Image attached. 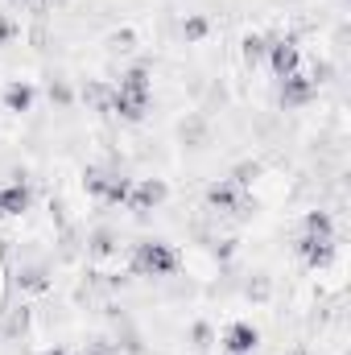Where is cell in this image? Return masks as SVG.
Here are the masks:
<instances>
[{
  "label": "cell",
  "mask_w": 351,
  "mask_h": 355,
  "mask_svg": "<svg viewBox=\"0 0 351 355\" xmlns=\"http://www.w3.org/2000/svg\"><path fill=\"white\" fill-rule=\"evenodd\" d=\"M182 37H186V46L207 42V37H211V17H207V12H186V21H182Z\"/></svg>",
  "instance_id": "obj_13"
},
{
  "label": "cell",
  "mask_w": 351,
  "mask_h": 355,
  "mask_svg": "<svg viewBox=\"0 0 351 355\" xmlns=\"http://www.w3.org/2000/svg\"><path fill=\"white\" fill-rule=\"evenodd\" d=\"M132 42H137V33H132V29H116V33H112V46H120V50H128Z\"/></svg>",
  "instance_id": "obj_23"
},
{
  "label": "cell",
  "mask_w": 351,
  "mask_h": 355,
  "mask_svg": "<svg viewBox=\"0 0 351 355\" xmlns=\"http://www.w3.org/2000/svg\"><path fill=\"white\" fill-rule=\"evenodd\" d=\"M29 207H33V186L25 178L0 186V219H21Z\"/></svg>",
  "instance_id": "obj_8"
},
{
  "label": "cell",
  "mask_w": 351,
  "mask_h": 355,
  "mask_svg": "<svg viewBox=\"0 0 351 355\" xmlns=\"http://www.w3.org/2000/svg\"><path fill=\"white\" fill-rule=\"evenodd\" d=\"M178 265H182V257L166 240H141V244H132V257H128L132 277H170V272H178Z\"/></svg>",
  "instance_id": "obj_2"
},
{
  "label": "cell",
  "mask_w": 351,
  "mask_h": 355,
  "mask_svg": "<svg viewBox=\"0 0 351 355\" xmlns=\"http://www.w3.org/2000/svg\"><path fill=\"white\" fill-rule=\"evenodd\" d=\"M17 37H21V25H17L8 12H0V50H4V46H12Z\"/></svg>",
  "instance_id": "obj_21"
},
{
  "label": "cell",
  "mask_w": 351,
  "mask_h": 355,
  "mask_svg": "<svg viewBox=\"0 0 351 355\" xmlns=\"http://www.w3.org/2000/svg\"><path fill=\"white\" fill-rule=\"evenodd\" d=\"M203 198H207V207H211V211H248V207H252V194H248V190H240L232 178L211 182Z\"/></svg>",
  "instance_id": "obj_7"
},
{
  "label": "cell",
  "mask_w": 351,
  "mask_h": 355,
  "mask_svg": "<svg viewBox=\"0 0 351 355\" xmlns=\"http://www.w3.org/2000/svg\"><path fill=\"white\" fill-rule=\"evenodd\" d=\"M285 355H310V352H306V347H289Z\"/></svg>",
  "instance_id": "obj_25"
},
{
  "label": "cell",
  "mask_w": 351,
  "mask_h": 355,
  "mask_svg": "<svg viewBox=\"0 0 351 355\" xmlns=\"http://www.w3.org/2000/svg\"><path fill=\"white\" fill-rule=\"evenodd\" d=\"M264 62H268L273 79H285V75L302 71V46H298V37H268Z\"/></svg>",
  "instance_id": "obj_3"
},
{
  "label": "cell",
  "mask_w": 351,
  "mask_h": 355,
  "mask_svg": "<svg viewBox=\"0 0 351 355\" xmlns=\"http://www.w3.org/2000/svg\"><path fill=\"white\" fill-rule=\"evenodd\" d=\"M264 50H268V37H264V33H244V42H240V58H244L248 67H261Z\"/></svg>",
  "instance_id": "obj_16"
},
{
  "label": "cell",
  "mask_w": 351,
  "mask_h": 355,
  "mask_svg": "<svg viewBox=\"0 0 351 355\" xmlns=\"http://www.w3.org/2000/svg\"><path fill=\"white\" fill-rule=\"evenodd\" d=\"M314 95H318V83L310 75H302V71H293V75L281 79V107H289V112L314 103Z\"/></svg>",
  "instance_id": "obj_9"
},
{
  "label": "cell",
  "mask_w": 351,
  "mask_h": 355,
  "mask_svg": "<svg viewBox=\"0 0 351 355\" xmlns=\"http://www.w3.org/2000/svg\"><path fill=\"white\" fill-rule=\"evenodd\" d=\"M42 355H75V352H67V347H46Z\"/></svg>",
  "instance_id": "obj_24"
},
{
  "label": "cell",
  "mask_w": 351,
  "mask_h": 355,
  "mask_svg": "<svg viewBox=\"0 0 351 355\" xmlns=\"http://www.w3.org/2000/svg\"><path fill=\"white\" fill-rule=\"evenodd\" d=\"M166 198H170L166 178H137V182H132V194H128V211L149 215V211H157Z\"/></svg>",
  "instance_id": "obj_6"
},
{
  "label": "cell",
  "mask_w": 351,
  "mask_h": 355,
  "mask_svg": "<svg viewBox=\"0 0 351 355\" xmlns=\"http://www.w3.org/2000/svg\"><path fill=\"white\" fill-rule=\"evenodd\" d=\"M17 289H21V293H46V289H50V272L42 265H25L17 272Z\"/></svg>",
  "instance_id": "obj_12"
},
{
  "label": "cell",
  "mask_w": 351,
  "mask_h": 355,
  "mask_svg": "<svg viewBox=\"0 0 351 355\" xmlns=\"http://www.w3.org/2000/svg\"><path fill=\"white\" fill-rule=\"evenodd\" d=\"M83 103H91L95 112H112V83H103V79H95L83 87Z\"/></svg>",
  "instance_id": "obj_17"
},
{
  "label": "cell",
  "mask_w": 351,
  "mask_h": 355,
  "mask_svg": "<svg viewBox=\"0 0 351 355\" xmlns=\"http://www.w3.org/2000/svg\"><path fill=\"white\" fill-rule=\"evenodd\" d=\"M302 236H335V215L331 211H306Z\"/></svg>",
  "instance_id": "obj_14"
},
{
  "label": "cell",
  "mask_w": 351,
  "mask_h": 355,
  "mask_svg": "<svg viewBox=\"0 0 351 355\" xmlns=\"http://www.w3.org/2000/svg\"><path fill=\"white\" fill-rule=\"evenodd\" d=\"M128 194H132V178H124V174H108V182H103V194H99V202H108V207H128Z\"/></svg>",
  "instance_id": "obj_11"
},
{
  "label": "cell",
  "mask_w": 351,
  "mask_h": 355,
  "mask_svg": "<svg viewBox=\"0 0 351 355\" xmlns=\"http://www.w3.org/2000/svg\"><path fill=\"white\" fill-rule=\"evenodd\" d=\"M83 355H120V352H116V343H108V339H91Z\"/></svg>",
  "instance_id": "obj_22"
},
{
  "label": "cell",
  "mask_w": 351,
  "mask_h": 355,
  "mask_svg": "<svg viewBox=\"0 0 351 355\" xmlns=\"http://www.w3.org/2000/svg\"><path fill=\"white\" fill-rule=\"evenodd\" d=\"M149 103H153V75H149V67H128L112 83V116H120L124 124H141Z\"/></svg>",
  "instance_id": "obj_1"
},
{
  "label": "cell",
  "mask_w": 351,
  "mask_h": 355,
  "mask_svg": "<svg viewBox=\"0 0 351 355\" xmlns=\"http://www.w3.org/2000/svg\"><path fill=\"white\" fill-rule=\"evenodd\" d=\"M257 347H261V331H257L248 318L228 322V327H223V335H219V352H223V355H252Z\"/></svg>",
  "instance_id": "obj_5"
},
{
  "label": "cell",
  "mask_w": 351,
  "mask_h": 355,
  "mask_svg": "<svg viewBox=\"0 0 351 355\" xmlns=\"http://www.w3.org/2000/svg\"><path fill=\"white\" fill-rule=\"evenodd\" d=\"M33 99H37V87H33L29 79H12L8 87L0 91V103H4V112H12V116L33 112Z\"/></svg>",
  "instance_id": "obj_10"
},
{
  "label": "cell",
  "mask_w": 351,
  "mask_h": 355,
  "mask_svg": "<svg viewBox=\"0 0 351 355\" xmlns=\"http://www.w3.org/2000/svg\"><path fill=\"white\" fill-rule=\"evenodd\" d=\"M103 182H108V170H99V166H87V170H83V190H87L91 198L103 194Z\"/></svg>",
  "instance_id": "obj_20"
},
{
  "label": "cell",
  "mask_w": 351,
  "mask_h": 355,
  "mask_svg": "<svg viewBox=\"0 0 351 355\" xmlns=\"http://www.w3.org/2000/svg\"><path fill=\"white\" fill-rule=\"evenodd\" d=\"M87 252L95 257V261H103V257H112V252H116V236H112L108 227H99V232H91V240H87Z\"/></svg>",
  "instance_id": "obj_18"
},
{
  "label": "cell",
  "mask_w": 351,
  "mask_h": 355,
  "mask_svg": "<svg viewBox=\"0 0 351 355\" xmlns=\"http://www.w3.org/2000/svg\"><path fill=\"white\" fill-rule=\"evenodd\" d=\"M33 4H46V0H33Z\"/></svg>",
  "instance_id": "obj_26"
},
{
  "label": "cell",
  "mask_w": 351,
  "mask_h": 355,
  "mask_svg": "<svg viewBox=\"0 0 351 355\" xmlns=\"http://www.w3.org/2000/svg\"><path fill=\"white\" fill-rule=\"evenodd\" d=\"M211 343H215V331H211V322H194V331H190V347L198 355L211 352Z\"/></svg>",
  "instance_id": "obj_19"
},
{
  "label": "cell",
  "mask_w": 351,
  "mask_h": 355,
  "mask_svg": "<svg viewBox=\"0 0 351 355\" xmlns=\"http://www.w3.org/2000/svg\"><path fill=\"white\" fill-rule=\"evenodd\" d=\"M298 257H302L306 268L323 272V268H331L339 261V240L335 236H298Z\"/></svg>",
  "instance_id": "obj_4"
},
{
  "label": "cell",
  "mask_w": 351,
  "mask_h": 355,
  "mask_svg": "<svg viewBox=\"0 0 351 355\" xmlns=\"http://www.w3.org/2000/svg\"><path fill=\"white\" fill-rule=\"evenodd\" d=\"M264 174V166L261 162H257V157H248V162H236V166H232V182H236V186H240V190H252V186H257V178Z\"/></svg>",
  "instance_id": "obj_15"
}]
</instances>
